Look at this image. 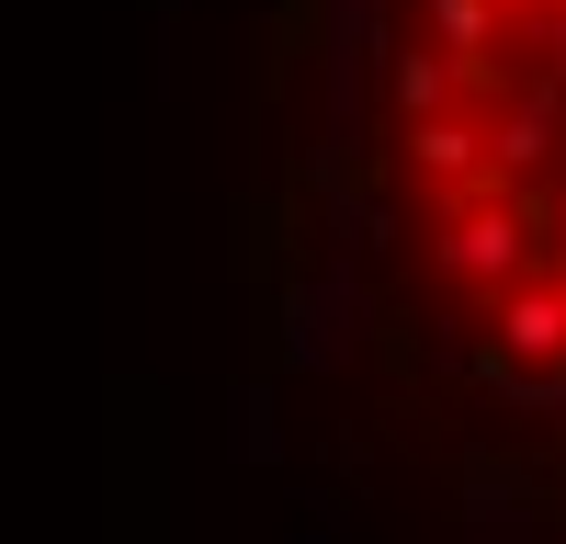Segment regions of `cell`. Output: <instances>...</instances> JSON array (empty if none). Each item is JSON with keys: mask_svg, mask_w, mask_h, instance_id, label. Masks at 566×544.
Returning a JSON list of instances; mask_svg holds the SVG:
<instances>
[{"mask_svg": "<svg viewBox=\"0 0 566 544\" xmlns=\"http://www.w3.org/2000/svg\"><path fill=\"white\" fill-rule=\"evenodd\" d=\"M397 250L488 375L566 397V0L397 12Z\"/></svg>", "mask_w": 566, "mask_h": 544, "instance_id": "1", "label": "cell"}]
</instances>
